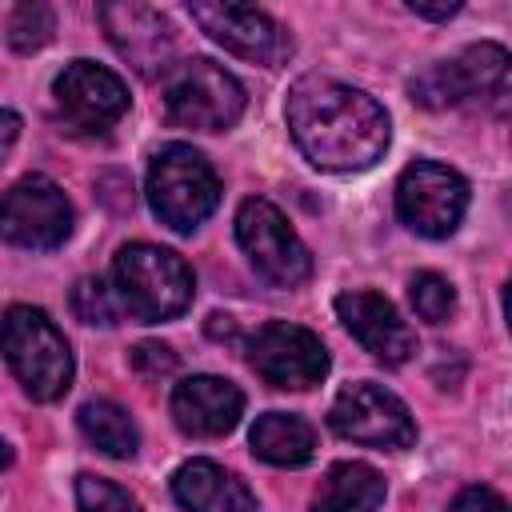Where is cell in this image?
I'll use <instances>...</instances> for the list:
<instances>
[{
    "instance_id": "cell-1",
    "label": "cell",
    "mask_w": 512,
    "mask_h": 512,
    "mask_svg": "<svg viewBox=\"0 0 512 512\" xmlns=\"http://www.w3.org/2000/svg\"><path fill=\"white\" fill-rule=\"evenodd\" d=\"M284 116L304 160L324 172L372 168L384 156L392 136V124L380 100L332 76H300L288 88Z\"/></svg>"
},
{
    "instance_id": "cell-2",
    "label": "cell",
    "mask_w": 512,
    "mask_h": 512,
    "mask_svg": "<svg viewBox=\"0 0 512 512\" xmlns=\"http://www.w3.org/2000/svg\"><path fill=\"white\" fill-rule=\"evenodd\" d=\"M196 292V276L172 248L136 240L124 244L112 260V296L120 304V316H132L140 324L176 320L188 312Z\"/></svg>"
},
{
    "instance_id": "cell-3",
    "label": "cell",
    "mask_w": 512,
    "mask_h": 512,
    "mask_svg": "<svg viewBox=\"0 0 512 512\" xmlns=\"http://www.w3.org/2000/svg\"><path fill=\"white\" fill-rule=\"evenodd\" d=\"M0 352L32 400L52 404L68 392L72 348H68L64 332L48 320V312H40L32 304H12L0 320Z\"/></svg>"
},
{
    "instance_id": "cell-4",
    "label": "cell",
    "mask_w": 512,
    "mask_h": 512,
    "mask_svg": "<svg viewBox=\"0 0 512 512\" xmlns=\"http://www.w3.org/2000/svg\"><path fill=\"white\" fill-rule=\"evenodd\" d=\"M148 204L172 232H196L220 204V176L192 144H164L144 180Z\"/></svg>"
},
{
    "instance_id": "cell-5",
    "label": "cell",
    "mask_w": 512,
    "mask_h": 512,
    "mask_svg": "<svg viewBox=\"0 0 512 512\" xmlns=\"http://www.w3.org/2000/svg\"><path fill=\"white\" fill-rule=\"evenodd\" d=\"M164 112L176 128L224 132L244 112V88L228 68H220L216 60L196 56V60H184L168 72Z\"/></svg>"
},
{
    "instance_id": "cell-6",
    "label": "cell",
    "mask_w": 512,
    "mask_h": 512,
    "mask_svg": "<svg viewBox=\"0 0 512 512\" xmlns=\"http://www.w3.org/2000/svg\"><path fill=\"white\" fill-rule=\"evenodd\" d=\"M328 424L336 436L364 444V448L404 452L416 444V420H412L408 404L372 380L344 384L328 408Z\"/></svg>"
},
{
    "instance_id": "cell-7",
    "label": "cell",
    "mask_w": 512,
    "mask_h": 512,
    "mask_svg": "<svg viewBox=\"0 0 512 512\" xmlns=\"http://www.w3.org/2000/svg\"><path fill=\"white\" fill-rule=\"evenodd\" d=\"M504 88H508V48L492 40L468 44L464 52L432 64L408 84L420 108H456L468 100H492L504 96Z\"/></svg>"
},
{
    "instance_id": "cell-8",
    "label": "cell",
    "mask_w": 512,
    "mask_h": 512,
    "mask_svg": "<svg viewBox=\"0 0 512 512\" xmlns=\"http://www.w3.org/2000/svg\"><path fill=\"white\" fill-rule=\"evenodd\" d=\"M468 212V180L436 160H416L396 180V216L424 240H444Z\"/></svg>"
},
{
    "instance_id": "cell-9",
    "label": "cell",
    "mask_w": 512,
    "mask_h": 512,
    "mask_svg": "<svg viewBox=\"0 0 512 512\" xmlns=\"http://www.w3.org/2000/svg\"><path fill=\"white\" fill-rule=\"evenodd\" d=\"M236 240L268 284L296 288L312 276V256L304 240L284 220V212L264 196H252L236 208Z\"/></svg>"
},
{
    "instance_id": "cell-10",
    "label": "cell",
    "mask_w": 512,
    "mask_h": 512,
    "mask_svg": "<svg viewBox=\"0 0 512 512\" xmlns=\"http://www.w3.org/2000/svg\"><path fill=\"white\" fill-rule=\"evenodd\" d=\"M76 212L64 188L48 176H24L0 196V236L16 248L48 252L72 236Z\"/></svg>"
},
{
    "instance_id": "cell-11",
    "label": "cell",
    "mask_w": 512,
    "mask_h": 512,
    "mask_svg": "<svg viewBox=\"0 0 512 512\" xmlns=\"http://www.w3.org/2000/svg\"><path fill=\"white\" fill-rule=\"evenodd\" d=\"M52 100H56L60 124L80 136H100L128 112L124 80L96 60L64 64V72L52 80Z\"/></svg>"
},
{
    "instance_id": "cell-12",
    "label": "cell",
    "mask_w": 512,
    "mask_h": 512,
    "mask_svg": "<svg viewBox=\"0 0 512 512\" xmlns=\"http://www.w3.org/2000/svg\"><path fill=\"white\" fill-rule=\"evenodd\" d=\"M248 364L256 376L272 388H316L328 376V348L320 344L316 332L288 324V320H268L252 332L248 340Z\"/></svg>"
},
{
    "instance_id": "cell-13",
    "label": "cell",
    "mask_w": 512,
    "mask_h": 512,
    "mask_svg": "<svg viewBox=\"0 0 512 512\" xmlns=\"http://www.w3.org/2000/svg\"><path fill=\"white\" fill-rule=\"evenodd\" d=\"M188 16L232 56H244L252 64H284L292 56V36L264 12L248 4H220V0H192Z\"/></svg>"
},
{
    "instance_id": "cell-14",
    "label": "cell",
    "mask_w": 512,
    "mask_h": 512,
    "mask_svg": "<svg viewBox=\"0 0 512 512\" xmlns=\"http://www.w3.org/2000/svg\"><path fill=\"white\" fill-rule=\"evenodd\" d=\"M100 20L104 32L112 40V48L140 72V76H164L172 72V56H176V36L172 24L136 0H120V4H100Z\"/></svg>"
},
{
    "instance_id": "cell-15",
    "label": "cell",
    "mask_w": 512,
    "mask_h": 512,
    "mask_svg": "<svg viewBox=\"0 0 512 512\" xmlns=\"http://www.w3.org/2000/svg\"><path fill=\"white\" fill-rule=\"evenodd\" d=\"M336 316L340 324L364 344V352H372L384 364H408L416 356V332L408 328V320L396 312V304L380 292L368 288H352L336 296Z\"/></svg>"
},
{
    "instance_id": "cell-16",
    "label": "cell",
    "mask_w": 512,
    "mask_h": 512,
    "mask_svg": "<svg viewBox=\"0 0 512 512\" xmlns=\"http://www.w3.org/2000/svg\"><path fill=\"white\" fill-rule=\"evenodd\" d=\"M244 416V392L224 376H188L172 388V420L184 436H228Z\"/></svg>"
},
{
    "instance_id": "cell-17",
    "label": "cell",
    "mask_w": 512,
    "mask_h": 512,
    "mask_svg": "<svg viewBox=\"0 0 512 512\" xmlns=\"http://www.w3.org/2000/svg\"><path fill=\"white\" fill-rule=\"evenodd\" d=\"M172 496L184 512H256L248 484L216 460H188L172 476Z\"/></svg>"
},
{
    "instance_id": "cell-18",
    "label": "cell",
    "mask_w": 512,
    "mask_h": 512,
    "mask_svg": "<svg viewBox=\"0 0 512 512\" xmlns=\"http://www.w3.org/2000/svg\"><path fill=\"white\" fill-rule=\"evenodd\" d=\"M384 476L364 460H336L312 500V512H380L384 504Z\"/></svg>"
},
{
    "instance_id": "cell-19",
    "label": "cell",
    "mask_w": 512,
    "mask_h": 512,
    "mask_svg": "<svg viewBox=\"0 0 512 512\" xmlns=\"http://www.w3.org/2000/svg\"><path fill=\"white\" fill-rule=\"evenodd\" d=\"M252 456L276 468H300L316 456V428L296 412H264L248 432Z\"/></svg>"
},
{
    "instance_id": "cell-20",
    "label": "cell",
    "mask_w": 512,
    "mask_h": 512,
    "mask_svg": "<svg viewBox=\"0 0 512 512\" xmlns=\"http://www.w3.org/2000/svg\"><path fill=\"white\" fill-rule=\"evenodd\" d=\"M76 420H80V432H84L104 456H112V460H132V456H136L140 432H136L132 416H128L120 404H112V400H88Z\"/></svg>"
},
{
    "instance_id": "cell-21",
    "label": "cell",
    "mask_w": 512,
    "mask_h": 512,
    "mask_svg": "<svg viewBox=\"0 0 512 512\" xmlns=\"http://www.w3.org/2000/svg\"><path fill=\"white\" fill-rule=\"evenodd\" d=\"M52 32H56V16L40 0L20 4L12 12V20H8V44H12V52H24V56L36 52V48H44L52 40Z\"/></svg>"
},
{
    "instance_id": "cell-22",
    "label": "cell",
    "mask_w": 512,
    "mask_h": 512,
    "mask_svg": "<svg viewBox=\"0 0 512 512\" xmlns=\"http://www.w3.org/2000/svg\"><path fill=\"white\" fill-rule=\"evenodd\" d=\"M408 296H412L416 316L428 324H444L456 312V288L440 272H416L408 284Z\"/></svg>"
},
{
    "instance_id": "cell-23",
    "label": "cell",
    "mask_w": 512,
    "mask_h": 512,
    "mask_svg": "<svg viewBox=\"0 0 512 512\" xmlns=\"http://www.w3.org/2000/svg\"><path fill=\"white\" fill-rule=\"evenodd\" d=\"M76 504H80V512H140V504L120 484L92 476V472L76 476Z\"/></svg>"
},
{
    "instance_id": "cell-24",
    "label": "cell",
    "mask_w": 512,
    "mask_h": 512,
    "mask_svg": "<svg viewBox=\"0 0 512 512\" xmlns=\"http://www.w3.org/2000/svg\"><path fill=\"white\" fill-rule=\"evenodd\" d=\"M72 312L84 324H116L120 320V304H116L112 288L104 280H96V276L76 280V288H72Z\"/></svg>"
},
{
    "instance_id": "cell-25",
    "label": "cell",
    "mask_w": 512,
    "mask_h": 512,
    "mask_svg": "<svg viewBox=\"0 0 512 512\" xmlns=\"http://www.w3.org/2000/svg\"><path fill=\"white\" fill-rule=\"evenodd\" d=\"M132 368L144 376V380H160V376H172L176 372V352L168 344H156V340H144L132 348Z\"/></svg>"
},
{
    "instance_id": "cell-26",
    "label": "cell",
    "mask_w": 512,
    "mask_h": 512,
    "mask_svg": "<svg viewBox=\"0 0 512 512\" xmlns=\"http://www.w3.org/2000/svg\"><path fill=\"white\" fill-rule=\"evenodd\" d=\"M448 512H508V504H504L492 488L472 484V488H464V492L452 500V508H448Z\"/></svg>"
},
{
    "instance_id": "cell-27",
    "label": "cell",
    "mask_w": 512,
    "mask_h": 512,
    "mask_svg": "<svg viewBox=\"0 0 512 512\" xmlns=\"http://www.w3.org/2000/svg\"><path fill=\"white\" fill-rule=\"evenodd\" d=\"M464 4L460 0H452V4H428V0H408V12H416V16H424V20H448V16H456Z\"/></svg>"
},
{
    "instance_id": "cell-28",
    "label": "cell",
    "mask_w": 512,
    "mask_h": 512,
    "mask_svg": "<svg viewBox=\"0 0 512 512\" xmlns=\"http://www.w3.org/2000/svg\"><path fill=\"white\" fill-rule=\"evenodd\" d=\"M16 136H20V116L16 112H0V156L12 148Z\"/></svg>"
},
{
    "instance_id": "cell-29",
    "label": "cell",
    "mask_w": 512,
    "mask_h": 512,
    "mask_svg": "<svg viewBox=\"0 0 512 512\" xmlns=\"http://www.w3.org/2000/svg\"><path fill=\"white\" fill-rule=\"evenodd\" d=\"M8 460H12V448L0 440V468H8Z\"/></svg>"
}]
</instances>
